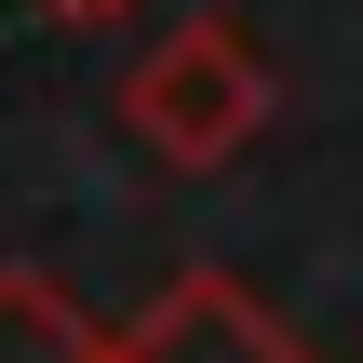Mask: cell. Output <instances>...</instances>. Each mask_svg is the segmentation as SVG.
<instances>
[{"label":"cell","instance_id":"obj_1","mask_svg":"<svg viewBox=\"0 0 363 363\" xmlns=\"http://www.w3.org/2000/svg\"><path fill=\"white\" fill-rule=\"evenodd\" d=\"M121 135L148 162H175V175H229L269 135V54H256V27L242 13H189L175 40H148L135 81H121Z\"/></svg>","mask_w":363,"mask_h":363},{"label":"cell","instance_id":"obj_2","mask_svg":"<svg viewBox=\"0 0 363 363\" xmlns=\"http://www.w3.org/2000/svg\"><path fill=\"white\" fill-rule=\"evenodd\" d=\"M108 363H310L229 269H189V283H162L121 337H108Z\"/></svg>","mask_w":363,"mask_h":363},{"label":"cell","instance_id":"obj_3","mask_svg":"<svg viewBox=\"0 0 363 363\" xmlns=\"http://www.w3.org/2000/svg\"><path fill=\"white\" fill-rule=\"evenodd\" d=\"M0 363H108V337L81 323V296H67V283L0 269Z\"/></svg>","mask_w":363,"mask_h":363},{"label":"cell","instance_id":"obj_4","mask_svg":"<svg viewBox=\"0 0 363 363\" xmlns=\"http://www.w3.org/2000/svg\"><path fill=\"white\" fill-rule=\"evenodd\" d=\"M40 13H135V0H40Z\"/></svg>","mask_w":363,"mask_h":363}]
</instances>
